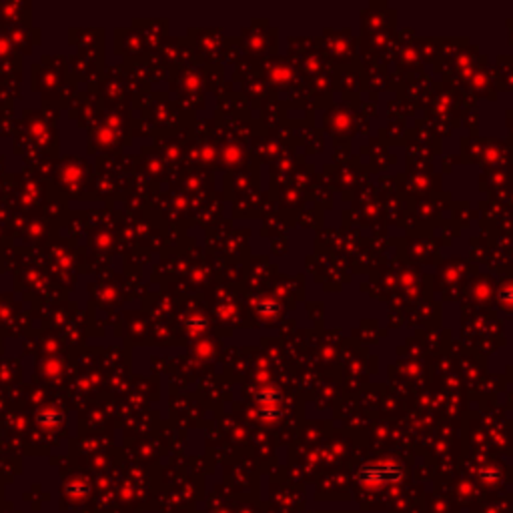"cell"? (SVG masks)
Segmentation results:
<instances>
[{"mask_svg": "<svg viewBox=\"0 0 513 513\" xmlns=\"http://www.w3.org/2000/svg\"><path fill=\"white\" fill-rule=\"evenodd\" d=\"M403 475V469L399 468L397 463L391 461H381V463H371L367 468H363L359 471V482L365 485H389L401 479Z\"/></svg>", "mask_w": 513, "mask_h": 513, "instance_id": "6da1fadb", "label": "cell"}]
</instances>
